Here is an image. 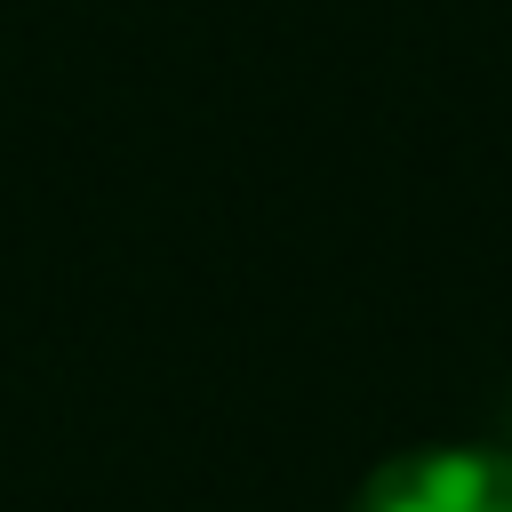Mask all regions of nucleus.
Here are the masks:
<instances>
[{"label":"nucleus","mask_w":512,"mask_h":512,"mask_svg":"<svg viewBox=\"0 0 512 512\" xmlns=\"http://www.w3.org/2000/svg\"><path fill=\"white\" fill-rule=\"evenodd\" d=\"M352 512H512V448H408L360 480Z\"/></svg>","instance_id":"1"}]
</instances>
